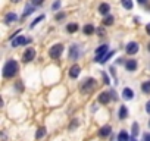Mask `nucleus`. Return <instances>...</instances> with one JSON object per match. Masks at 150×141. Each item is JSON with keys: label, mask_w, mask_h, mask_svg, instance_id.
<instances>
[{"label": "nucleus", "mask_w": 150, "mask_h": 141, "mask_svg": "<svg viewBox=\"0 0 150 141\" xmlns=\"http://www.w3.org/2000/svg\"><path fill=\"white\" fill-rule=\"evenodd\" d=\"M129 140V137H128V134L125 132V131H122L119 135H118V141H128Z\"/></svg>", "instance_id": "nucleus-19"}, {"label": "nucleus", "mask_w": 150, "mask_h": 141, "mask_svg": "<svg viewBox=\"0 0 150 141\" xmlns=\"http://www.w3.org/2000/svg\"><path fill=\"white\" fill-rule=\"evenodd\" d=\"M33 12H34V9H33V8H27V9H25V13L22 15V18H27V16H28V15H31Z\"/></svg>", "instance_id": "nucleus-26"}, {"label": "nucleus", "mask_w": 150, "mask_h": 141, "mask_svg": "<svg viewBox=\"0 0 150 141\" xmlns=\"http://www.w3.org/2000/svg\"><path fill=\"white\" fill-rule=\"evenodd\" d=\"M144 141H150V134H144Z\"/></svg>", "instance_id": "nucleus-32"}, {"label": "nucleus", "mask_w": 150, "mask_h": 141, "mask_svg": "<svg viewBox=\"0 0 150 141\" xmlns=\"http://www.w3.org/2000/svg\"><path fill=\"white\" fill-rule=\"evenodd\" d=\"M113 54H115V51H109L108 54H105V56H103V59L100 60V63H106V62L109 60V57H112Z\"/></svg>", "instance_id": "nucleus-23"}, {"label": "nucleus", "mask_w": 150, "mask_h": 141, "mask_svg": "<svg viewBox=\"0 0 150 141\" xmlns=\"http://www.w3.org/2000/svg\"><path fill=\"white\" fill-rule=\"evenodd\" d=\"M146 2H147V0H138V3H140V5H144Z\"/></svg>", "instance_id": "nucleus-36"}, {"label": "nucleus", "mask_w": 150, "mask_h": 141, "mask_svg": "<svg viewBox=\"0 0 150 141\" xmlns=\"http://www.w3.org/2000/svg\"><path fill=\"white\" fill-rule=\"evenodd\" d=\"M66 31L68 32H75V31H78V25L77 24H69L66 27Z\"/></svg>", "instance_id": "nucleus-18"}, {"label": "nucleus", "mask_w": 150, "mask_h": 141, "mask_svg": "<svg viewBox=\"0 0 150 141\" xmlns=\"http://www.w3.org/2000/svg\"><path fill=\"white\" fill-rule=\"evenodd\" d=\"M149 51H150V43H149Z\"/></svg>", "instance_id": "nucleus-39"}, {"label": "nucleus", "mask_w": 150, "mask_h": 141, "mask_svg": "<svg viewBox=\"0 0 150 141\" xmlns=\"http://www.w3.org/2000/svg\"><path fill=\"white\" fill-rule=\"evenodd\" d=\"M31 40L24 37V35H19V37H15V40L12 41V47H18V46H24V44H28Z\"/></svg>", "instance_id": "nucleus-4"}, {"label": "nucleus", "mask_w": 150, "mask_h": 141, "mask_svg": "<svg viewBox=\"0 0 150 141\" xmlns=\"http://www.w3.org/2000/svg\"><path fill=\"white\" fill-rule=\"evenodd\" d=\"M44 134H46V129H44V128H40V129L37 131V135H35V137H37V138H41V137H44Z\"/></svg>", "instance_id": "nucleus-25"}, {"label": "nucleus", "mask_w": 150, "mask_h": 141, "mask_svg": "<svg viewBox=\"0 0 150 141\" xmlns=\"http://www.w3.org/2000/svg\"><path fill=\"white\" fill-rule=\"evenodd\" d=\"M125 118H127V107L121 106V109H119V119H125Z\"/></svg>", "instance_id": "nucleus-22"}, {"label": "nucleus", "mask_w": 150, "mask_h": 141, "mask_svg": "<svg viewBox=\"0 0 150 141\" xmlns=\"http://www.w3.org/2000/svg\"><path fill=\"white\" fill-rule=\"evenodd\" d=\"M122 97H124L125 100H131V99L134 97L132 90H131V88H124V91H122Z\"/></svg>", "instance_id": "nucleus-12"}, {"label": "nucleus", "mask_w": 150, "mask_h": 141, "mask_svg": "<svg viewBox=\"0 0 150 141\" xmlns=\"http://www.w3.org/2000/svg\"><path fill=\"white\" fill-rule=\"evenodd\" d=\"M113 16L112 15H106V18L103 19V25H106V27H109V25H112L113 24Z\"/></svg>", "instance_id": "nucleus-16"}, {"label": "nucleus", "mask_w": 150, "mask_h": 141, "mask_svg": "<svg viewBox=\"0 0 150 141\" xmlns=\"http://www.w3.org/2000/svg\"><path fill=\"white\" fill-rule=\"evenodd\" d=\"M84 32H86L87 35L93 34V32H94V27H93V25H90V24H88V25H86V27H84Z\"/></svg>", "instance_id": "nucleus-21"}, {"label": "nucleus", "mask_w": 150, "mask_h": 141, "mask_svg": "<svg viewBox=\"0 0 150 141\" xmlns=\"http://www.w3.org/2000/svg\"><path fill=\"white\" fill-rule=\"evenodd\" d=\"M125 66H127V69L129 70V72H132V70H135V69H137V62H135L134 59H129V60L127 62V65H125Z\"/></svg>", "instance_id": "nucleus-13"}, {"label": "nucleus", "mask_w": 150, "mask_h": 141, "mask_svg": "<svg viewBox=\"0 0 150 141\" xmlns=\"http://www.w3.org/2000/svg\"><path fill=\"white\" fill-rule=\"evenodd\" d=\"M110 131H112V128H110L109 125H106V126H103V128L100 129L99 134H100V137H108V135L110 134Z\"/></svg>", "instance_id": "nucleus-15"}, {"label": "nucleus", "mask_w": 150, "mask_h": 141, "mask_svg": "<svg viewBox=\"0 0 150 141\" xmlns=\"http://www.w3.org/2000/svg\"><path fill=\"white\" fill-rule=\"evenodd\" d=\"M43 19H44V16H43V15H41V16H38V18H37V19H35V21L31 24V28H34V27H35V25H37L40 21H43Z\"/></svg>", "instance_id": "nucleus-27"}, {"label": "nucleus", "mask_w": 150, "mask_h": 141, "mask_svg": "<svg viewBox=\"0 0 150 141\" xmlns=\"http://www.w3.org/2000/svg\"><path fill=\"white\" fill-rule=\"evenodd\" d=\"M137 51H138V44H137V43L132 41V43H129V44L127 46V53H128V54H135Z\"/></svg>", "instance_id": "nucleus-10"}, {"label": "nucleus", "mask_w": 150, "mask_h": 141, "mask_svg": "<svg viewBox=\"0 0 150 141\" xmlns=\"http://www.w3.org/2000/svg\"><path fill=\"white\" fill-rule=\"evenodd\" d=\"M146 31H147V34L150 35V24H147V25H146Z\"/></svg>", "instance_id": "nucleus-34"}, {"label": "nucleus", "mask_w": 150, "mask_h": 141, "mask_svg": "<svg viewBox=\"0 0 150 141\" xmlns=\"http://www.w3.org/2000/svg\"><path fill=\"white\" fill-rule=\"evenodd\" d=\"M34 57H35V50L34 49H27L24 56H22V60L24 62H31Z\"/></svg>", "instance_id": "nucleus-6"}, {"label": "nucleus", "mask_w": 150, "mask_h": 141, "mask_svg": "<svg viewBox=\"0 0 150 141\" xmlns=\"http://www.w3.org/2000/svg\"><path fill=\"white\" fill-rule=\"evenodd\" d=\"M16 13H13V12H9L8 15H6V18H5V24H11V22H13V21H16Z\"/></svg>", "instance_id": "nucleus-14"}, {"label": "nucleus", "mask_w": 150, "mask_h": 141, "mask_svg": "<svg viewBox=\"0 0 150 141\" xmlns=\"http://www.w3.org/2000/svg\"><path fill=\"white\" fill-rule=\"evenodd\" d=\"M132 135H134V137L138 135V123H137V122L132 123Z\"/></svg>", "instance_id": "nucleus-24"}, {"label": "nucleus", "mask_w": 150, "mask_h": 141, "mask_svg": "<svg viewBox=\"0 0 150 141\" xmlns=\"http://www.w3.org/2000/svg\"><path fill=\"white\" fill-rule=\"evenodd\" d=\"M11 2H13V3H19L21 0H11Z\"/></svg>", "instance_id": "nucleus-37"}, {"label": "nucleus", "mask_w": 150, "mask_h": 141, "mask_svg": "<svg viewBox=\"0 0 150 141\" xmlns=\"http://www.w3.org/2000/svg\"><path fill=\"white\" fill-rule=\"evenodd\" d=\"M80 70H81V68H80L78 65H74V66L69 69V77H71V78H77V77L80 75Z\"/></svg>", "instance_id": "nucleus-9"}, {"label": "nucleus", "mask_w": 150, "mask_h": 141, "mask_svg": "<svg viewBox=\"0 0 150 141\" xmlns=\"http://www.w3.org/2000/svg\"><path fill=\"white\" fill-rule=\"evenodd\" d=\"M62 51H63V46H62V44H54V46L49 50V54H50L52 59H59L60 54H62Z\"/></svg>", "instance_id": "nucleus-3"}, {"label": "nucleus", "mask_w": 150, "mask_h": 141, "mask_svg": "<svg viewBox=\"0 0 150 141\" xmlns=\"http://www.w3.org/2000/svg\"><path fill=\"white\" fill-rule=\"evenodd\" d=\"M110 94H112V93H106V91L100 93V96H99V102H100L102 104H108V103L110 102Z\"/></svg>", "instance_id": "nucleus-8"}, {"label": "nucleus", "mask_w": 150, "mask_h": 141, "mask_svg": "<svg viewBox=\"0 0 150 141\" xmlns=\"http://www.w3.org/2000/svg\"><path fill=\"white\" fill-rule=\"evenodd\" d=\"M109 11H110V6H109L108 3H102V5L99 6V12H100L102 15H109Z\"/></svg>", "instance_id": "nucleus-11"}, {"label": "nucleus", "mask_w": 150, "mask_h": 141, "mask_svg": "<svg viewBox=\"0 0 150 141\" xmlns=\"http://www.w3.org/2000/svg\"><path fill=\"white\" fill-rule=\"evenodd\" d=\"M77 125H78V121L75 119L72 123H69V129H74V128H77Z\"/></svg>", "instance_id": "nucleus-29"}, {"label": "nucleus", "mask_w": 150, "mask_h": 141, "mask_svg": "<svg viewBox=\"0 0 150 141\" xmlns=\"http://www.w3.org/2000/svg\"><path fill=\"white\" fill-rule=\"evenodd\" d=\"M146 110H147V113H150V102H147V104H146Z\"/></svg>", "instance_id": "nucleus-33"}, {"label": "nucleus", "mask_w": 150, "mask_h": 141, "mask_svg": "<svg viewBox=\"0 0 150 141\" xmlns=\"http://www.w3.org/2000/svg\"><path fill=\"white\" fill-rule=\"evenodd\" d=\"M78 57H80V49H78V46H72L69 49V59L77 60Z\"/></svg>", "instance_id": "nucleus-7"}, {"label": "nucleus", "mask_w": 150, "mask_h": 141, "mask_svg": "<svg viewBox=\"0 0 150 141\" xmlns=\"http://www.w3.org/2000/svg\"><path fill=\"white\" fill-rule=\"evenodd\" d=\"M63 16H65V15H63V13H60V15H56V19H62V18H63Z\"/></svg>", "instance_id": "nucleus-35"}, {"label": "nucleus", "mask_w": 150, "mask_h": 141, "mask_svg": "<svg viewBox=\"0 0 150 141\" xmlns=\"http://www.w3.org/2000/svg\"><path fill=\"white\" fill-rule=\"evenodd\" d=\"M59 6H60V2H59V0H57V2H54V3H53V9H57Z\"/></svg>", "instance_id": "nucleus-30"}, {"label": "nucleus", "mask_w": 150, "mask_h": 141, "mask_svg": "<svg viewBox=\"0 0 150 141\" xmlns=\"http://www.w3.org/2000/svg\"><path fill=\"white\" fill-rule=\"evenodd\" d=\"M129 141H135V138H134V135H132V137L129 138Z\"/></svg>", "instance_id": "nucleus-38"}, {"label": "nucleus", "mask_w": 150, "mask_h": 141, "mask_svg": "<svg viewBox=\"0 0 150 141\" xmlns=\"http://www.w3.org/2000/svg\"><path fill=\"white\" fill-rule=\"evenodd\" d=\"M31 2H33V5H34V6H40V5H43L44 0H31Z\"/></svg>", "instance_id": "nucleus-28"}, {"label": "nucleus", "mask_w": 150, "mask_h": 141, "mask_svg": "<svg viewBox=\"0 0 150 141\" xmlns=\"http://www.w3.org/2000/svg\"><path fill=\"white\" fill-rule=\"evenodd\" d=\"M94 88H96V80H93V78H87V80L81 84V93H84V94L91 93Z\"/></svg>", "instance_id": "nucleus-2"}, {"label": "nucleus", "mask_w": 150, "mask_h": 141, "mask_svg": "<svg viewBox=\"0 0 150 141\" xmlns=\"http://www.w3.org/2000/svg\"><path fill=\"white\" fill-rule=\"evenodd\" d=\"M149 126H150V122H149Z\"/></svg>", "instance_id": "nucleus-40"}, {"label": "nucleus", "mask_w": 150, "mask_h": 141, "mask_svg": "<svg viewBox=\"0 0 150 141\" xmlns=\"http://www.w3.org/2000/svg\"><path fill=\"white\" fill-rule=\"evenodd\" d=\"M103 78H105V82H106V84H109V77H108L106 74H103Z\"/></svg>", "instance_id": "nucleus-31"}, {"label": "nucleus", "mask_w": 150, "mask_h": 141, "mask_svg": "<svg viewBox=\"0 0 150 141\" xmlns=\"http://www.w3.org/2000/svg\"><path fill=\"white\" fill-rule=\"evenodd\" d=\"M141 90H143L146 94H150V81H146V82H143V85H141Z\"/></svg>", "instance_id": "nucleus-17"}, {"label": "nucleus", "mask_w": 150, "mask_h": 141, "mask_svg": "<svg viewBox=\"0 0 150 141\" xmlns=\"http://www.w3.org/2000/svg\"><path fill=\"white\" fill-rule=\"evenodd\" d=\"M122 6L125 8V9H132V0H122Z\"/></svg>", "instance_id": "nucleus-20"}, {"label": "nucleus", "mask_w": 150, "mask_h": 141, "mask_svg": "<svg viewBox=\"0 0 150 141\" xmlns=\"http://www.w3.org/2000/svg\"><path fill=\"white\" fill-rule=\"evenodd\" d=\"M16 72H18V63L15 60L6 62V65L3 68V77L5 78H12V77L16 75Z\"/></svg>", "instance_id": "nucleus-1"}, {"label": "nucleus", "mask_w": 150, "mask_h": 141, "mask_svg": "<svg viewBox=\"0 0 150 141\" xmlns=\"http://www.w3.org/2000/svg\"><path fill=\"white\" fill-rule=\"evenodd\" d=\"M106 51H108V46L106 44H103V46H100L97 50H96V62H100L102 59H103V56L106 54Z\"/></svg>", "instance_id": "nucleus-5"}]
</instances>
